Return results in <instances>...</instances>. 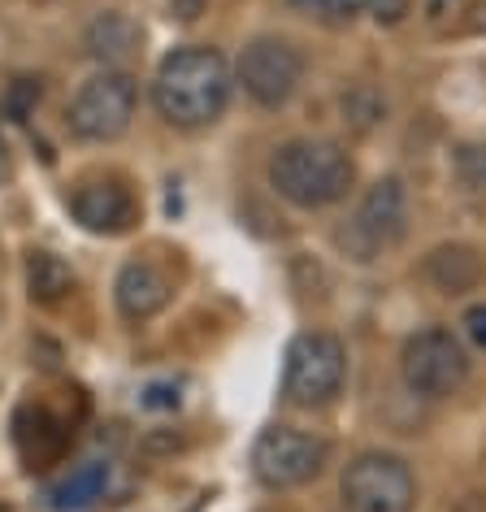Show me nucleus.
Masks as SVG:
<instances>
[{"instance_id": "39448f33", "label": "nucleus", "mask_w": 486, "mask_h": 512, "mask_svg": "<svg viewBox=\"0 0 486 512\" xmlns=\"http://www.w3.org/2000/svg\"><path fill=\"white\" fill-rule=\"evenodd\" d=\"M135 105H139V87L131 74L100 70L74 92L70 109H66V126L83 144H109V139H122L131 131Z\"/></svg>"}, {"instance_id": "1a4fd4ad", "label": "nucleus", "mask_w": 486, "mask_h": 512, "mask_svg": "<svg viewBox=\"0 0 486 512\" xmlns=\"http://www.w3.org/2000/svg\"><path fill=\"white\" fill-rule=\"evenodd\" d=\"M235 79L243 83L252 105L283 109V105H291V96H296L304 83V53L291 40H278V35H257V40L239 53Z\"/></svg>"}, {"instance_id": "4be33fe9", "label": "nucleus", "mask_w": 486, "mask_h": 512, "mask_svg": "<svg viewBox=\"0 0 486 512\" xmlns=\"http://www.w3.org/2000/svg\"><path fill=\"white\" fill-rule=\"evenodd\" d=\"M369 9H374V22L395 27V22H404V14L413 9V0H369Z\"/></svg>"}, {"instance_id": "9b49d317", "label": "nucleus", "mask_w": 486, "mask_h": 512, "mask_svg": "<svg viewBox=\"0 0 486 512\" xmlns=\"http://www.w3.org/2000/svg\"><path fill=\"white\" fill-rule=\"evenodd\" d=\"M421 278L443 296H465L486 283V256L473 243H439L421 261Z\"/></svg>"}, {"instance_id": "412c9836", "label": "nucleus", "mask_w": 486, "mask_h": 512, "mask_svg": "<svg viewBox=\"0 0 486 512\" xmlns=\"http://www.w3.org/2000/svg\"><path fill=\"white\" fill-rule=\"evenodd\" d=\"M460 326H465V339L473 348L486 352V304H469L465 317H460Z\"/></svg>"}, {"instance_id": "423d86ee", "label": "nucleus", "mask_w": 486, "mask_h": 512, "mask_svg": "<svg viewBox=\"0 0 486 512\" xmlns=\"http://www.w3.org/2000/svg\"><path fill=\"white\" fill-rule=\"evenodd\" d=\"M400 378L421 400H447L469 382V352L447 326H426L404 339Z\"/></svg>"}, {"instance_id": "4468645a", "label": "nucleus", "mask_w": 486, "mask_h": 512, "mask_svg": "<svg viewBox=\"0 0 486 512\" xmlns=\"http://www.w3.org/2000/svg\"><path fill=\"white\" fill-rule=\"evenodd\" d=\"M14 443H18V452L31 460V469H48L53 460H61L70 434H66V421L53 417L44 404H27V408H18V417H14Z\"/></svg>"}, {"instance_id": "9d476101", "label": "nucleus", "mask_w": 486, "mask_h": 512, "mask_svg": "<svg viewBox=\"0 0 486 512\" xmlns=\"http://www.w3.org/2000/svg\"><path fill=\"white\" fill-rule=\"evenodd\" d=\"M70 213L74 222L92 235H122L126 226L135 222V196L126 191L122 183H83L79 191L70 196Z\"/></svg>"}, {"instance_id": "6e6552de", "label": "nucleus", "mask_w": 486, "mask_h": 512, "mask_svg": "<svg viewBox=\"0 0 486 512\" xmlns=\"http://www.w3.org/2000/svg\"><path fill=\"white\" fill-rule=\"evenodd\" d=\"M339 491L348 512H413L417 504V478L395 452H361L343 469Z\"/></svg>"}, {"instance_id": "f257e3e1", "label": "nucleus", "mask_w": 486, "mask_h": 512, "mask_svg": "<svg viewBox=\"0 0 486 512\" xmlns=\"http://www.w3.org/2000/svg\"><path fill=\"white\" fill-rule=\"evenodd\" d=\"M230 66L209 44H183L161 57L152 79V105L174 131H204L230 105Z\"/></svg>"}, {"instance_id": "2eb2a0df", "label": "nucleus", "mask_w": 486, "mask_h": 512, "mask_svg": "<svg viewBox=\"0 0 486 512\" xmlns=\"http://www.w3.org/2000/svg\"><path fill=\"white\" fill-rule=\"evenodd\" d=\"M74 291V270L53 252H31L27 256V296L44 309H53Z\"/></svg>"}, {"instance_id": "b1692460", "label": "nucleus", "mask_w": 486, "mask_h": 512, "mask_svg": "<svg viewBox=\"0 0 486 512\" xmlns=\"http://www.w3.org/2000/svg\"><path fill=\"white\" fill-rule=\"evenodd\" d=\"M204 9V0H170V14L174 18H183V22H191Z\"/></svg>"}, {"instance_id": "f03ea898", "label": "nucleus", "mask_w": 486, "mask_h": 512, "mask_svg": "<svg viewBox=\"0 0 486 512\" xmlns=\"http://www.w3.org/2000/svg\"><path fill=\"white\" fill-rule=\"evenodd\" d=\"M270 187L291 209H330L352 191L356 161L335 139H287L270 157Z\"/></svg>"}, {"instance_id": "0eeeda50", "label": "nucleus", "mask_w": 486, "mask_h": 512, "mask_svg": "<svg viewBox=\"0 0 486 512\" xmlns=\"http://www.w3.org/2000/svg\"><path fill=\"white\" fill-rule=\"evenodd\" d=\"M330 460V443L296 426H265L252 443V473L270 491L309 486Z\"/></svg>"}, {"instance_id": "20e7f679", "label": "nucleus", "mask_w": 486, "mask_h": 512, "mask_svg": "<svg viewBox=\"0 0 486 512\" xmlns=\"http://www.w3.org/2000/svg\"><path fill=\"white\" fill-rule=\"evenodd\" d=\"M348 382V348L330 330H304L291 339L283 365V395L296 408H326Z\"/></svg>"}, {"instance_id": "6ab92c4d", "label": "nucleus", "mask_w": 486, "mask_h": 512, "mask_svg": "<svg viewBox=\"0 0 486 512\" xmlns=\"http://www.w3.org/2000/svg\"><path fill=\"white\" fill-rule=\"evenodd\" d=\"M387 118V100L378 92H369V87H352L348 96H343V122H352L356 131H374V126Z\"/></svg>"}, {"instance_id": "ddd939ff", "label": "nucleus", "mask_w": 486, "mask_h": 512, "mask_svg": "<svg viewBox=\"0 0 486 512\" xmlns=\"http://www.w3.org/2000/svg\"><path fill=\"white\" fill-rule=\"evenodd\" d=\"M139 44H144L139 22L131 14H118V9L92 18V27L83 31V48H87V57H92L100 70H122L126 61L139 53Z\"/></svg>"}, {"instance_id": "dca6fc26", "label": "nucleus", "mask_w": 486, "mask_h": 512, "mask_svg": "<svg viewBox=\"0 0 486 512\" xmlns=\"http://www.w3.org/2000/svg\"><path fill=\"white\" fill-rule=\"evenodd\" d=\"M105 486H109V465L87 460V465H79L70 478H61L48 491V504H53V512H83L87 504H96L105 495Z\"/></svg>"}, {"instance_id": "a211bd4d", "label": "nucleus", "mask_w": 486, "mask_h": 512, "mask_svg": "<svg viewBox=\"0 0 486 512\" xmlns=\"http://www.w3.org/2000/svg\"><path fill=\"white\" fill-rule=\"evenodd\" d=\"M452 170H456V183L473 191V196H486V144L473 139V144H460L452 152Z\"/></svg>"}, {"instance_id": "f3484780", "label": "nucleus", "mask_w": 486, "mask_h": 512, "mask_svg": "<svg viewBox=\"0 0 486 512\" xmlns=\"http://www.w3.org/2000/svg\"><path fill=\"white\" fill-rule=\"evenodd\" d=\"M40 100H44V83L40 79H31V74H22V79H14L5 87V100H0V109H5V118L9 122H31L35 118V109H40Z\"/></svg>"}, {"instance_id": "7ed1b4c3", "label": "nucleus", "mask_w": 486, "mask_h": 512, "mask_svg": "<svg viewBox=\"0 0 486 512\" xmlns=\"http://www.w3.org/2000/svg\"><path fill=\"white\" fill-rule=\"evenodd\" d=\"M408 235V191L400 178H378L361 196L352 217L335 230V248L356 265L378 261Z\"/></svg>"}, {"instance_id": "5701e85b", "label": "nucleus", "mask_w": 486, "mask_h": 512, "mask_svg": "<svg viewBox=\"0 0 486 512\" xmlns=\"http://www.w3.org/2000/svg\"><path fill=\"white\" fill-rule=\"evenodd\" d=\"M139 404H144V408H178V391L174 387H148Z\"/></svg>"}, {"instance_id": "393cba45", "label": "nucleus", "mask_w": 486, "mask_h": 512, "mask_svg": "<svg viewBox=\"0 0 486 512\" xmlns=\"http://www.w3.org/2000/svg\"><path fill=\"white\" fill-rule=\"evenodd\" d=\"M5 170H9V157H5V144H0V178H5Z\"/></svg>"}, {"instance_id": "f8f14e48", "label": "nucleus", "mask_w": 486, "mask_h": 512, "mask_svg": "<svg viewBox=\"0 0 486 512\" xmlns=\"http://www.w3.org/2000/svg\"><path fill=\"white\" fill-rule=\"evenodd\" d=\"M170 291V278L152 261H126L118 270V283H113V300H118V313L126 322H148L170 304Z\"/></svg>"}, {"instance_id": "aec40b11", "label": "nucleus", "mask_w": 486, "mask_h": 512, "mask_svg": "<svg viewBox=\"0 0 486 512\" xmlns=\"http://www.w3.org/2000/svg\"><path fill=\"white\" fill-rule=\"evenodd\" d=\"M296 5L304 9V14L330 22V27H348V22H356L365 14L369 0H296Z\"/></svg>"}]
</instances>
